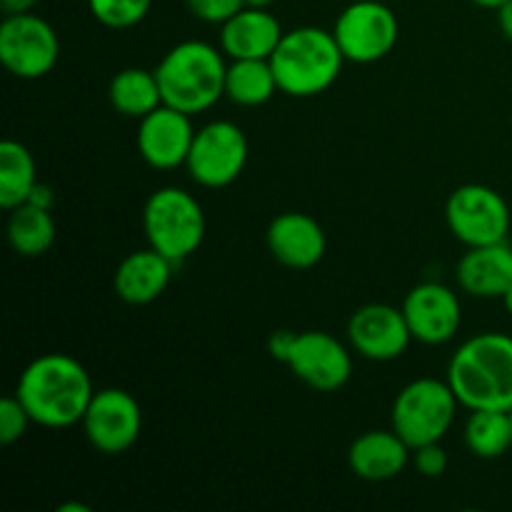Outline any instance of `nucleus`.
Returning <instances> with one entry per match:
<instances>
[{
    "label": "nucleus",
    "instance_id": "obj_34",
    "mask_svg": "<svg viewBox=\"0 0 512 512\" xmlns=\"http://www.w3.org/2000/svg\"><path fill=\"white\" fill-rule=\"evenodd\" d=\"M58 512H90V508L83 503H63L58 508Z\"/></svg>",
    "mask_w": 512,
    "mask_h": 512
},
{
    "label": "nucleus",
    "instance_id": "obj_12",
    "mask_svg": "<svg viewBox=\"0 0 512 512\" xmlns=\"http://www.w3.org/2000/svg\"><path fill=\"white\" fill-rule=\"evenodd\" d=\"M288 368L308 388L318 393H335L353 375V358L333 333L305 330V333H298Z\"/></svg>",
    "mask_w": 512,
    "mask_h": 512
},
{
    "label": "nucleus",
    "instance_id": "obj_1",
    "mask_svg": "<svg viewBox=\"0 0 512 512\" xmlns=\"http://www.w3.org/2000/svg\"><path fill=\"white\" fill-rule=\"evenodd\" d=\"M15 395L35 425L60 430L83 423L95 388L85 365L73 355L45 353L25 365Z\"/></svg>",
    "mask_w": 512,
    "mask_h": 512
},
{
    "label": "nucleus",
    "instance_id": "obj_5",
    "mask_svg": "<svg viewBox=\"0 0 512 512\" xmlns=\"http://www.w3.org/2000/svg\"><path fill=\"white\" fill-rule=\"evenodd\" d=\"M143 230L150 248L183 263L205 240L203 205L188 190L165 185L145 200Z\"/></svg>",
    "mask_w": 512,
    "mask_h": 512
},
{
    "label": "nucleus",
    "instance_id": "obj_27",
    "mask_svg": "<svg viewBox=\"0 0 512 512\" xmlns=\"http://www.w3.org/2000/svg\"><path fill=\"white\" fill-rule=\"evenodd\" d=\"M30 425H33V418L18 400V395L3 398V403H0V445L8 448V445L18 443L28 433Z\"/></svg>",
    "mask_w": 512,
    "mask_h": 512
},
{
    "label": "nucleus",
    "instance_id": "obj_26",
    "mask_svg": "<svg viewBox=\"0 0 512 512\" xmlns=\"http://www.w3.org/2000/svg\"><path fill=\"white\" fill-rule=\"evenodd\" d=\"M153 0H88V10L100 25L113 30L133 28L143 23Z\"/></svg>",
    "mask_w": 512,
    "mask_h": 512
},
{
    "label": "nucleus",
    "instance_id": "obj_2",
    "mask_svg": "<svg viewBox=\"0 0 512 512\" xmlns=\"http://www.w3.org/2000/svg\"><path fill=\"white\" fill-rule=\"evenodd\" d=\"M460 408L512 410V338L478 333L465 340L448 363V378Z\"/></svg>",
    "mask_w": 512,
    "mask_h": 512
},
{
    "label": "nucleus",
    "instance_id": "obj_6",
    "mask_svg": "<svg viewBox=\"0 0 512 512\" xmlns=\"http://www.w3.org/2000/svg\"><path fill=\"white\" fill-rule=\"evenodd\" d=\"M460 400L455 398L448 380L418 378L405 385L393 400L390 423L410 445V450L428 443H440L453 428Z\"/></svg>",
    "mask_w": 512,
    "mask_h": 512
},
{
    "label": "nucleus",
    "instance_id": "obj_36",
    "mask_svg": "<svg viewBox=\"0 0 512 512\" xmlns=\"http://www.w3.org/2000/svg\"><path fill=\"white\" fill-rule=\"evenodd\" d=\"M273 3L275 0H245V5H248V8H270Z\"/></svg>",
    "mask_w": 512,
    "mask_h": 512
},
{
    "label": "nucleus",
    "instance_id": "obj_13",
    "mask_svg": "<svg viewBox=\"0 0 512 512\" xmlns=\"http://www.w3.org/2000/svg\"><path fill=\"white\" fill-rule=\"evenodd\" d=\"M348 340L355 353L373 363L398 360L413 343L403 308L388 303H368L348 320Z\"/></svg>",
    "mask_w": 512,
    "mask_h": 512
},
{
    "label": "nucleus",
    "instance_id": "obj_25",
    "mask_svg": "<svg viewBox=\"0 0 512 512\" xmlns=\"http://www.w3.org/2000/svg\"><path fill=\"white\" fill-rule=\"evenodd\" d=\"M465 445L480 460H495L512 448L510 410H470L463 428Z\"/></svg>",
    "mask_w": 512,
    "mask_h": 512
},
{
    "label": "nucleus",
    "instance_id": "obj_17",
    "mask_svg": "<svg viewBox=\"0 0 512 512\" xmlns=\"http://www.w3.org/2000/svg\"><path fill=\"white\" fill-rule=\"evenodd\" d=\"M285 30L270 8H248L220 25V50L230 60L260 58L270 60Z\"/></svg>",
    "mask_w": 512,
    "mask_h": 512
},
{
    "label": "nucleus",
    "instance_id": "obj_32",
    "mask_svg": "<svg viewBox=\"0 0 512 512\" xmlns=\"http://www.w3.org/2000/svg\"><path fill=\"white\" fill-rule=\"evenodd\" d=\"M40 0H0V8L5 15H18V13H33V8Z\"/></svg>",
    "mask_w": 512,
    "mask_h": 512
},
{
    "label": "nucleus",
    "instance_id": "obj_30",
    "mask_svg": "<svg viewBox=\"0 0 512 512\" xmlns=\"http://www.w3.org/2000/svg\"><path fill=\"white\" fill-rule=\"evenodd\" d=\"M295 340H298V333H293V330H275L268 340L270 358L278 360V363H283V365H288L290 353H293V348H295Z\"/></svg>",
    "mask_w": 512,
    "mask_h": 512
},
{
    "label": "nucleus",
    "instance_id": "obj_28",
    "mask_svg": "<svg viewBox=\"0 0 512 512\" xmlns=\"http://www.w3.org/2000/svg\"><path fill=\"white\" fill-rule=\"evenodd\" d=\"M190 13L210 25H223L245 8V0H185Z\"/></svg>",
    "mask_w": 512,
    "mask_h": 512
},
{
    "label": "nucleus",
    "instance_id": "obj_22",
    "mask_svg": "<svg viewBox=\"0 0 512 512\" xmlns=\"http://www.w3.org/2000/svg\"><path fill=\"white\" fill-rule=\"evenodd\" d=\"M275 93H280L278 78L273 73L270 60L245 58L233 60L225 73V98L243 108L265 105Z\"/></svg>",
    "mask_w": 512,
    "mask_h": 512
},
{
    "label": "nucleus",
    "instance_id": "obj_31",
    "mask_svg": "<svg viewBox=\"0 0 512 512\" xmlns=\"http://www.w3.org/2000/svg\"><path fill=\"white\" fill-rule=\"evenodd\" d=\"M25 203H33V205H40V208H45V210H53V205H55L53 188H50V185H45V183H38L33 188V193H30V198L25 200Z\"/></svg>",
    "mask_w": 512,
    "mask_h": 512
},
{
    "label": "nucleus",
    "instance_id": "obj_11",
    "mask_svg": "<svg viewBox=\"0 0 512 512\" xmlns=\"http://www.w3.org/2000/svg\"><path fill=\"white\" fill-rule=\"evenodd\" d=\"M88 443L103 455H123L138 443L143 430L140 403L123 388L95 390L83 418Z\"/></svg>",
    "mask_w": 512,
    "mask_h": 512
},
{
    "label": "nucleus",
    "instance_id": "obj_21",
    "mask_svg": "<svg viewBox=\"0 0 512 512\" xmlns=\"http://www.w3.org/2000/svg\"><path fill=\"white\" fill-rule=\"evenodd\" d=\"M108 100L115 113L125 115V118H145L163 105L158 75H155V70L123 68L110 80Z\"/></svg>",
    "mask_w": 512,
    "mask_h": 512
},
{
    "label": "nucleus",
    "instance_id": "obj_4",
    "mask_svg": "<svg viewBox=\"0 0 512 512\" xmlns=\"http://www.w3.org/2000/svg\"><path fill=\"white\" fill-rule=\"evenodd\" d=\"M345 55L333 30L300 25L288 30L270 55L280 93L290 98H315L340 78Z\"/></svg>",
    "mask_w": 512,
    "mask_h": 512
},
{
    "label": "nucleus",
    "instance_id": "obj_8",
    "mask_svg": "<svg viewBox=\"0 0 512 512\" xmlns=\"http://www.w3.org/2000/svg\"><path fill=\"white\" fill-rule=\"evenodd\" d=\"M445 220L465 248L503 243L510 233V208L498 190L480 183L460 185L445 203Z\"/></svg>",
    "mask_w": 512,
    "mask_h": 512
},
{
    "label": "nucleus",
    "instance_id": "obj_10",
    "mask_svg": "<svg viewBox=\"0 0 512 512\" xmlns=\"http://www.w3.org/2000/svg\"><path fill=\"white\" fill-rule=\"evenodd\" d=\"M248 155L250 145L240 125L230 120H213L195 130L185 168L190 178L203 188H228L243 175Z\"/></svg>",
    "mask_w": 512,
    "mask_h": 512
},
{
    "label": "nucleus",
    "instance_id": "obj_18",
    "mask_svg": "<svg viewBox=\"0 0 512 512\" xmlns=\"http://www.w3.org/2000/svg\"><path fill=\"white\" fill-rule=\"evenodd\" d=\"M455 278L460 290L473 298H503L512 285V245L503 240V243L468 248L458 260Z\"/></svg>",
    "mask_w": 512,
    "mask_h": 512
},
{
    "label": "nucleus",
    "instance_id": "obj_37",
    "mask_svg": "<svg viewBox=\"0 0 512 512\" xmlns=\"http://www.w3.org/2000/svg\"><path fill=\"white\" fill-rule=\"evenodd\" d=\"M500 300H503L505 310H508V313H510V318H512V285H510V288H508V293H505L503 298H500Z\"/></svg>",
    "mask_w": 512,
    "mask_h": 512
},
{
    "label": "nucleus",
    "instance_id": "obj_15",
    "mask_svg": "<svg viewBox=\"0 0 512 512\" xmlns=\"http://www.w3.org/2000/svg\"><path fill=\"white\" fill-rule=\"evenodd\" d=\"M193 115L170 105H160L140 118L138 150L140 158L155 170H175L188 163L193 148Z\"/></svg>",
    "mask_w": 512,
    "mask_h": 512
},
{
    "label": "nucleus",
    "instance_id": "obj_23",
    "mask_svg": "<svg viewBox=\"0 0 512 512\" xmlns=\"http://www.w3.org/2000/svg\"><path fill=\"white\" fill-rule=\"evenodd\" d=\"M8 243L23 258H40L55 243V220L50 210L23 203L8 210Z\"/></svg>",
    "mask_w": 512,
    "mask_h": 512
},
{
    "label": "nucleus",
    "instance_id": "obj_9",
    "mask_svg": "<svg viewBox=\"0 0 512 512\" xmlns=\"http://www.w3.org/2000/svg\"><path fill=\"white\" fill-rule=\"evenodd\" d=\"M60 40L53 25L35 13L5 15L0 23V63L20 80L45 78L58 65Z\"/></svg>",
    "mask_w": 512,
    "mask_h": 512
},
{
    "label": "nucleus",
    "instance_id": "obj_29",
    "mask_svg": "<svg viewBox=\"0 0 512 512\" xmlns=\"http://www.w3.org/2000/svg\"><path fill=\"white\" fill-rule=\"evenodd\" d=\"M410 463L415 465V470L423 478H440L448 470V453H445V448L440 443L420 445V448L413 450Z\"/></svg>",
    "mask_w": 512,
    "mask_h": 512
},
{
    "label": "nucleus",
    "instance_id": "obj_33",
    "mask_svg": "<svg viewBox=\"0 0 512 512\" xmlns=\"http://www.w3.org/2000/svg\"><path fill=\"white\" fill-rule=\"evenodd\" d=\"M498 25H500V33L512 43V0L503 3L498 8Z\"/></svg>",
    "mask_w": 512,
    "mask_h": 512
},
{
    "label": "nucleus",
    "instance_id": "obj_3",
    "mask_svg": "<svg viewBox=\"0 0 512 512\" xmlns=\"http://www.w3.org/2000/svg\"><path fill=\"white\" fill-rule=\"evenodd\" d=\"M223 50L205 40H183L173 45L155 65L163 103L188 115L205 113L225 98L228 63Z\"/></svg>",
    "mask_w": 512,
    "mask_h": 512
},
{
    "label": "nucleus",
    "instance_id": "obj_24",
    "mask_svg": "<svg viewBox=\"0 0 512 512\" xmlns=\"http://www.w3.org/2000/svg\"><path fill=\"white\" fill-rule=\"evenodd\" d=\"M38 185L35 158L18 140L0 143V208L13 210L30 198Z\"/></svg>",
    "mask_w": 512,
    "mask_h": 512
},
{
    "label": "nucleus",
    "instance_id": "obj_19",
    "mask_svg": "<svg viewBox=\"0 0 512 512\" xmlns=\"http://www.w3.org/2000/svg\"><path fill=\"white\" fill-rule=\"evenodd\" d=\"M413 450L410 445L390 430H368L358 435L348 450V465L360 480L385 483L403 473L410 465Z\"/></svg>",
    "mask_w": 512,
    "mask_h": 512
},
{
    "label": "nucleus",
    "instance_id": "obj_20",
    "mask_svg": "<svg viewBox=\"0 0 512 512\" xmlns=\"http://www.w3.org/2000/svg\"><path fill=\"white\" fill-rule=\"evenodd\" d=\"M173 265V260H168L150 245L143 250H133L115 268V295L128 305L153 303L168 290L170 278H173Z\"/></svg>",
    "mask_w": 512,
    "mask_h": 512
},
{
    "label": "nucleus",
    "instance_id": "obj_14",
    "mask_svg": "<svg viewBox=\"0 0 512 512\" xmlns=\"http://www.w3.org/2000/svg\"><path fill=\"white\" fill-rule=\"evenodd\" d=\"M403 315L413 340L423 345H445L458 335L463 305L458 293L443 283H420L405 295Z\"/></svg>",
    "mask_w": 512,
    "mask_h": 512
},
{
    "label": "nucleus",
    "instance_id": "obj_7",
    "mask_svg": "<svg viewBox=\"0 0 512 512\" xmlns=\"http://www.w3.org/2000/svg\"><path fill=\"white\" fill-rule=\"evenodd\" d=\"M333 35L345 60L370 65L393 53L400 25L385 0H355L338 15Z\"/></svg>",
    "mask_w": 512,
    "mask_h": 512
},
{
    "label": "nucleus",
    "instance_id": "obj_38",
    "mask_svg": "<svg viewBox=\"0 0 512 512\" xmlns=\"http://www.w3.org/2000/svg\"><path fill=\"white\" fill-rule=\"evenodd\" d=\"M510 425H512V410H510Z\"/></svg>",
    "mask_w": 512,
    "mask_h": 512
},
{
    "label": "nucleus",
    "instance_id": "obj_16",
    "mask_svg": "<svg viewBox=\"0 0 512 512\" xmlns=\"http://www.w3.org/2000/svg\"><path fill=\"white\" fill-rule=\"evenodd\" d=\"M265 243H268L270 255L290 270L315 268L325 258V248H328L323 225L298 210H288L270 220Z\"/></svg>",
    "mask_w": 512,
    "mask_h": 512
},
{
    "label": "nucleus",
    "instance_id": "obj_35",
    "mask_svg": "<svg viewBox=\"0 0 512 512\" xmlns=\"http://www.w3.org/2000/svg\"><path fill=\"white\" fill-rule=\"evenodd\" d=\"M475 5H480V8H488V10H498L500 5L508 3V0H473Z\"/></svg>",
    "mask_w": 512,
    "mask_h": 512
}]
</instances>
